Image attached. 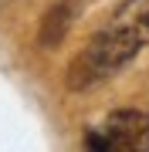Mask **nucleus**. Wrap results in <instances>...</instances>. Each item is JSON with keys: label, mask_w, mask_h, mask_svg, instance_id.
Wrapping results in <instances>:
<instances>
[{"label": "nucleus", "mask_w": 149, "mask_h": 152, "mask_svg": "<svg viewBox=\"0 0 149 152\" xmlns=\"http://www.w3.org/2000/svg\"><path fill=\"white\" fill-rule=\"evenodd\" d=\"M75 20V0H58L48 7V14L41 17V31H37V44L41 48H58L68 37Z\"/></svg>", "instance_id": "nucleus-3"}, {"label": "nucleus", "mask_w": 149, "mask_h": 152, "mask_svg": "<svg viewBox=\"0 0 149 152\" xmlns=\"http://www.w3.org/2000/svg\"><path fill=\"white\" fill-rule=\"evenodd\" d=\"M88 149L102 152H136L149 145V112L142 108H115L105 115L98 129L85 135Z\"/></svg>", "instance_id": "nucleus-2"}, {"label": "nucleus", "mask_w": 149, "mask_h": 152, "mask_svg": "<svg viewBox=\"0 0 149 152\" xmlns=\"http://www.w3.org/2000/svg\"><path fill=\"white\" fill-rule=\"evenodd\" d=\"M149 44V0H126L115 14L95 31L88 48H81L65 71V85L71 91H88L126 68Z\"/></svg>", "instance_id": "nucleus-1"}]
</instances>
